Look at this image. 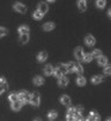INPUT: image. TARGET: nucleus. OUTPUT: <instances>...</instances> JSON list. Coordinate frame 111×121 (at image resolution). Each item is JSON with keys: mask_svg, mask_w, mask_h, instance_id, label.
Segmentation results:
<instances>
[{"mask_svg": "<svg viewBox=\"0 0 111 121\" xmlns=\"http://www.w3.org/2000/svg\"><path fill=\"white\" fill-rule=\"evenodd\" d=\"M38 10H39V12H42L43 14L47 13V10H49V6H47V4H46V2H41V4L38 5Z\"/></svg>", "mask_w": 111, "mask_h": 121, "instance_id": "nucleus-9", "label": "nucleus"}, {"mask_svg": "<svg viewBox=\"0 0 111 121\" xmlns=\"http://www.w3.org/2000/svg\"><path fill=\"white\" fill-rule=\"evenodd\" d=\"M74 66H75L74 62H68V64L66 65V67H67V72H68V73H74Z\"/></svg>", "mask_w": 111, "mask_h": 121, "instance_id": "nucleus-26", "label": "nucleus"}, {"mask_svg": "<svg viewBox=\"0 0 111 121\" xmlns=\"http://www.w3.org/2000/svg\"><path fill=\"white\" fill-rule=\"evenodd\" d=\"M57 115H58V114H57V112L52 110V111L49 112V114H47V118H49L50 120H55L56 118H57Z\"/></svg>", "mask_w": 111, "mask_h": 121, "instance_id": "nucleus-25", "label": "nucleus"}, {"mask_svg": "<svg viewBox=\"0 0 111 121\" xmlns=\"http://www.w3.org/2000/svg\"><path fill=\"white\" fill-rule=\"evenodd\" d=\"M46 58H47V53L46 52H41L38 56H37V60L39 61V62H43V61H45Z\"/></svg>", "mask_w": 111, "mask_h": 121, "instance_id": "nucleus-17", "label": "nucleus"}, {"mask_svg": "<svg viewBox=\"0 0 111 121\" xmlns=\"http://www.w3.org/2000/svg\"><path fill=\"white\" fill-rule=\"evenodd\" d=\"M106 5V0H96V6L98 8H104Z\"/></svg>", "mask_w": 111, "mask_h": 121, "instance_id": "nucleus-22", "label": "nucleus"}, {"mask_svg": "<svg viewBox=\"0 0 111 121\" xmlns=\"http://www.w3.org/2000/svg\"><path fill=\"white\" fill-rule=\"evenodd\" d=\"M8 34V30L6 28H4V27H0V37H4V36H6Z\"/></svg>", "mask_w": 111, "mask_h": 121, "instance_id": "nucleus-33", "label": "nucleus"}, {"mask_svg": "<svg viewBox=\"0 0 111 121\" xmlns=\"http://www.w3.org/2000/svg\"><path fill=\"white\" fill-rule=\"evenodd\" d=\"M34 84L35 85H42V84H44V78L42 76H36L34 78Z\"/></svg>", "mask_w": 111, "mask_h": 121, "instance_id": "nucleus-18", "label": "nucleus"}, {"mask_svg": "<svg viewBox=\"0 0 111 121\" xmlns=\"http://www.w3.org/2000/svg\"><path fill=\"white\" fill-rule=\"evenodd\" d=\"M102 81H103V76L102 75H95V76H92V82L94 84L101 83Z\"/></svg>", "mask_w": 111, "mask_h": 121, "instance_id": "nucleus-13", "label": "nucleus"}, {"mask_svg": "<svg viewBox=\"0 0 111 121\" xmlns=\"http://www.w3.org/2000/svg\"><path fill=\"white\" fill-rule=\"evenodd\" d=\"M83 50H82V47H76L75 48V51H74V56H75V58L79 60V61H82V59H83Z\"/></svg>", "mask_w": 111, "mask_h": 121, "instance_id": "nucleus-5", "label": "nucleus"}, {"mask_svg": "<svg viewBox=\"0 0 111 121\" xmlns=\"http://www.w3.org/2000/svg\"><path fill=\"white\" fill-rule=\"evenodd\" d=\"M105 75H111V65H105V68L103 69Z\"/></svg>", "mask_w": 111, "mask_h": 121, "instance_id": "nucleus-32", "label": "nucleus"}, {"mask_svg": "<svg viewBox=\"0 0 111 121\" xmlns=\"http://www.w3.org/2000/svg\"><path fill=\"white\" fill-rule=\"evenodd\" d=\"M20 42L22 44H26L29 42V34H23V35H20Z\"/></svg>", "mask_w": 111, "mask_h": 121, "instance_id": "nucleus-19", "label": "nucleus"}, {"mask_svg": "<svg viewBox=\"0 0 111 121\" xmlns=\"http://www.w3.org/2000/svg\"><path fill=\"white\" fill-rule=\"evenodd\" d=\"M92 60V54H83V59H82V61H84V62H90Z\"/></svg>", "mask_w": 111, "mask_h": 121, "instance_id": "nucleus-31", "label": "nucleus"}, {"mask_svg": "<svg viewBox=\"0 0 111 121\" xmlns=\"http://www.w3.org/2000/svg\"><path fill=\"white\" fill-rule=\"evenodd\" d=\"M108 14H109V17H110V19H111V8H110V9H109V12H108Z\"/></svg>", "mask_w": 111, "mask_h": 121, "instance_id": "nucleus-36", "label": "nucleus"}, {"mask_svg": "<svg viewBox=\"0 0 111 121\" xmlns=\"http://www.w3.org/2000/svg\"><path fill=\"white\" fill-rule=\"evenodd\" d=\"M84 42H86V44H87L88 46H94L95 43H96L95 38L92 37V35H87V36L84 37Z\"/></svg>", "mask_w": 111, "mask_h": 121, "instance_id": "nucleus-6", "label": "nucleus"}, {"mask_svg": "<svg viewBox=\"0 0 111 121\" xmlns=\"http://www.w3.org/2000/svg\"><path fill=\"white\" fill-rule=\"evenodd\" d=\"M18 100H21L22 103H29L30 102V95L28 91L26 90H22V91H20L18 93Z\"/></svg>", "mask_w": 111, "mask_h": 121, "instance_id": "nucleus-1", "label": "nucleus"}, {"mask_svg": "<svg viewBox=\"0 0 111 121\" xmlns=\"http://www.w3.org/2000/svg\"><path fill=\"white\" fill-rule=\"evenodd\" d=\"M60 103H61L63 105H65V106H69V105L72 104V100H71V98H69L68 96L64 95V96L60 97Z\"/></svg>", "mask_w": 111, "mask_h": 121, "instance_id": "nucleus-7", "label": "nucleus"}, {"mask_svg": "<svg viewBox=\"0 0 111 121\" xmlns=\"http://www.w3.org/2000/svg\"><path fill=\"white\" fill-rule=\"evenodd\" d=\"M14 9L18 12V13H21V14H24L27 12V7L23 4H21V2H15L14 4Z\"/></svg>", "mask_w": 111, "mask_h": 121, "instance_id": "nucleus-4", "label": "nucleus"}, {"mask_svg": "<svg viewBox=\"0 0 111 121\" xmlns=\"http://www.w3.org/2000/svg\"><path fill=\"white\" fill-rule=\"evenodd\" d=\"M43 16H44V14H43L42 12H39L38 9L34 12V19L35 20H42L43 19Z\"/></svg>", "mask_w": 111, "mask_h": 121, "instance_id": "nucleus-20", "label": "nucleus"}, {"mask_svg": "<svg viewBox=\"0 0 111 121\" xmlns=\"http://www.w3.org/2000/svg\"><path fill=\"white\" fill-rule=\"evenodd\" d=\"M66 119L69 121L76 120V113H75V108H74V107H69V108H68L67 114H66Z\"/></svg>", "mask_w": 111, "mask_h": 121, "instance_id": "nucleus-3", "label": "nucleus"}, {"mask_svg": "<svg viewBox=\"0 0 111 121\" xmlns=\"http://www.w3.org/2000/svg\"><path fill=\"white\" fill-rule=\"evenodd\" d=\"M47 1H50V2H53V1H55V0H47Z\"/></svg>", "mask_w": 111, "mask_h": 121, "instance_id": "nucleus-37", "label": "nucleus"}, {"mask_svg": "<svg viewBox=\"0 0 111 121\" xmlns=\"http://www.w3.org/2000/svg\"><path fill=\"white\" fill-rule=\"evenodd\" d=\"M0 85H1L5 90H7V88H8V83L6 82V80H5L4 77H0Z\"/></svg>", "mask_w": 111, "mask_h": 121, "instance_id": "nucleus-28", "label": "nucleus"}, {"mask_svg": "<svg viewBox=\"0 0 111 121\" xmlns=\"http://www.w3.org/2000/svg\"><path fill=\"white\" fill-rule=\"evenodd\" d=\"M52 73H53V67L51 65H46L44 67V74L49 76V75H52Z\"/></svg>", "mask_w": 111, "mask_h": 121, "instance_id": "nucleus-16", "label": "nucleus"}, {"mask_svg": "<svg viewBox=\"0 0 111 121\" xmlns=\"http://www.w3.org/2000/svg\"><path fill=\"white\" fill-rule=\"evenodd\" d=\"M18 32H20V35H23V34H29V28L26 27V26H22V27H20L18 28Z\"/></svg>", "mask_w": 111, "mask_h": 121, "instance_id": "nucleus-23", "label": "nucleus"}, {"mask_svg": "<svg viewBox=\"0 0 111 121\" xmlns=\"http://www.w3.org/2000/svg\"><path fill=\"white\" fill-rule=\"evenodd\" d=\"M100 56H102V53H101L100 50H94V51H92V58H98Z\"/></svg>", "mask_w": 111, "mask_h": 121, "instance_id": "nucleus-34", "label": "nucleus"}, {"mask_svg": "<svg viewBox=\"0 0 111 121\" xmlns=\"http://www.w3.org/2000/svg\"><path fill=\"white\" fill-rule=\"evenodd\" d=\"M97 59H98V60H97V62H98V65L100 66H105L106 64H108V59H106V56H100Z\"/></svg>", "mask_w": 111, "mask_h": 121, "instance_id": "nucleus-14", "label": "nucleus"}, {"mask_svg": "<svg viewBox=\"0 0 111 121\" xmlns=\"http://www.w3.org/2000/svg\"><path fill=\"white\" fill-rule=\"evenodd\" d=\"M39 102H41V98H39V95L37 92H34L30 95V104L32 106H38L39 105Z\"/></svg>", "mask_w": 111, "mask_h": 121, "instance_id": "nucleus-2", "label": "nucleus"}, {"mask_svg": "<svg viewBox=\"0 0 111 121\" xmlns=\"http://www.w3.org/2000/svg\"><path fill=\"white\" fill-rule=\"evenodd\" d=\"M101 118H100V115H98V113L95 111H92L90 113H89V117H88V119L87 120L92 121V120H100Z\"/></svg>", "mask_w": 111, "mask_h": 121, "instance_id": "nucleus-11", "label": "nucleus"}, {"mask_svg": "<svg viewBox=\"0 0 111 121\" xmlns=\"http://www.w3.org/2000/svg\"><path fill=\"white\" fill-rule=\"evenodd\" d=\"M43 29H44L45 31H51V30L55 29V24H53L52 22H46L45 24L43 26Z\"/></svg>", "mask_w": 111, "mask_h": 121, "instance_id": "nucleus-15", "label": "nucleus"}, {"mask_svg": "<svg viewBox=\"0 0 111 121\" xmlns=\"http://www.w3.org/2000/svg\"><path fill=\"white\" fill-rule=\"evenodd\" d=\"M4 91H5V89H4V88H2V86L0 85V95H1V93L4 92Z\"/></svg>", "mask_w": 111, "mask_h": 121, "instance_id": "nucleus-35", "label": "nucleus"}, {"mask_svg": "<svg viewBox=\"0 0 111 121\" xmlns=\"http://www.w3.org/2000/svg\"><path fill=\"white\" fill-rule=\"evenodd\" d=\"M22 105H23V103L18 99V100H15V102L12 103V108H13L14 111H18V110H21Z\"/></svg>", "mask_w": 111, "mask_h": 121, "instance_id": "nucleus-8", "label": "nucleus"}, {"mask_svg": "<svg viewBox=\"0 0 111 121\" xmlns=\"http://www.w3.org/2000/svg\"><path fill=\"white\" fill-rule=\"evenodd\" d=\"M52 74L55 75L56 77H58V78H59L60 76H63V73L60 72V69H59L58 67H57V68H55V69H53V73H52Z\"/></svg>", "mask_w": 111, "mask_h": 121, "instance_id": "nucleus-30", "label": "nucleus"}, {"mask_svg": "<svg viewBox=\"0 0 111 121\" xmlns=\"http://www.w3.org/2000/svg\"><path fill=\"white\" fill-rule=\"evenodd\" d=\"M76 83H78V85H80V86H82V85H84L86 84V78L83 77V76H79L78 77V80H76Z\"/></svg>", "mask_w": 111, "mask_h": 121, "instance_id": "nucleus-24", "label": "nucleus"}, {"mask_svg": "<svg viewBox=\"0 0 111 121\" xmlns=\"http://www.w3.org/2000/svg\"><path fill=\"white\" fill-rule=\"evenodd\" d=\"M78 7L81 12H84L87 9V1L86 0H79L78 1Z\"/></svg>", "mask_w": 111, "mask_h": 121, "instance_id": "nucleus-12", "label": "nucleus"}, {"mask_svg": "<svg viewBox=\"0 0 111 121\" xmlns=\"http://www.w3.org/2000/svg\"><path fill=\"white\" fill-rule=\"evenodd\" d=\"M58 84H59V86H61V88H64V86H66L67 84H68V78L66 77V76H60L59 77V82H58Z\"/></svg>", "mask_w": 111, "mask_h": 121, "instance_id": "nucleus-10", "label": "nucleus"}, {"mask_svg": "<svg viewBox=\"0 0 111 121\" xmlns=\"http://www.w3.org/2000/svg\"><path fill=\"white\" fill-rule=\"evenodd\" d=\"M58 68L60 69V72L63 73V75L67 74L68 72H67V67H66V65H64V64H60V65L58 66Z\"/></svg>", "mask_w": 111, "mask_h": 121, "instance_id": "nucleus-27", "label": "nucleus"}, {"mask_svg": "<svg viewBox=\"0 0 111 121\" xmlns=\"http://www.w3.org/2000/svg\"><path fill=\"white\" fill-rule=\"evenodd\" d=\"M8 99L10 100V102L13 103V102H15V100H18V93H15V92H13V93H10L8 96Z\"/></svg>", "mask_w": 111, "mask_h": 121, "instance_id": "nucleus-29", "label": "nucleus"}, {"mask_svg": "<svg viewBox=\"0 0 111 121\" xmlns=\"http://www.w3.org/2000/svg\"><path fill=\"white\" fill-rule=\"evenodd\" d=\"M74 72L81 75V74H82V72H83L82 66L80 65V64H75V66H74Z\"/></svg>", "mask_w": 111, "mask_h": 121, "instance_id": "nucleus-21", "label": "nucleus"}]
</instances>
